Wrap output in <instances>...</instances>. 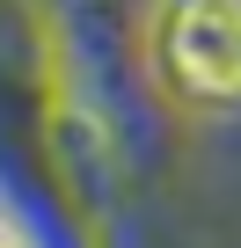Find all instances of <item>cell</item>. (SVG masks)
I'll return each instance as SVG.
<instances>
[{
	"label": "cell",
	"mask_w": 241,
	"mask_h": 248,
	"mask_svg": "<svg viewBox=\"0 0 241 248\" xmlns=\"http://www.w3.org/2000/svg\"><path fill=\"white\" fill-rule=\"evenodd\" d=\"M176 66L197 88H241V15H197L176 30Z\"/></svg>",
	"instance_id": "obj_1"
},
{
	"label": "cell",
	"mask_w": 241,
	"mask_h": 248,
	"mask_svg": "<svg viewBox=\"0 0 241 248\" xmlns=\"http://www.w3.org/2000/svg\"><path fill=\"white\" fill-rule=\"evenodd\" d=\"M0 248H15V241H8V233H0Z\"/></svg>",
	"instance_id": "obj_2"
}]
</instances>
